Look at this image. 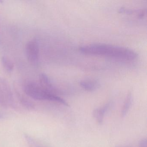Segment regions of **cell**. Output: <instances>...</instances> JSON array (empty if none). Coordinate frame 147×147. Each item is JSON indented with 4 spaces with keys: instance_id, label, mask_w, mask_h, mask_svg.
<instances>
[{
    "instance_id": "obj_3",
    "label": "cell",
    "mask_w": 147,
    "mask_h": 147,
    "mask_svg": "<svg viewBox=\"0 0 147 147\" xmlns=\"http://www.w3.org/2000/svg\"><path fill=\"white\" fill-rule=\"evenodd\" d=\"M0 105L14 108V99L11 87L5 79L0 77Z\"/></svg>"
},
{
    "instance_id": "obj_13",
    "label": "cell",
    "mask_w": 147,
    "mask_h": 147,
    "mask_svg": "<svg viewBox=\"0 0 147 147\" xmlns=\"http://www.w3.org/2000/svg\"><path fill=\"white\" fill-rule=\"evenodd\" d=\"M127 147V146H122V147Z\"/></svg>"
},
{
    "instance_id": "obj_2",
    "label": "cell",
    "mask_w": 147,
    "mask_h": 147,
    "mask_svg": "<svg viewBox=\"0 0 147 147\" xmlns=\"http://www.w3.org/2000/svg\"><path fill=\"white\" fill-rule=\"evenodd\" d=\"M24 91L26 95L36 100H47L58 102L66 106L68 104L63 99L45 90L40 85L35 82H28L24 86Z\"/></svg>"
},
{
    "instance_id": "obj_10",
    "label": "cell",
    "mask_w": 147,
    "mask_h": 147,
    "mask_svg": "<svg viewBox=\"0 0 147 147\" xmlns=\"http://www.w3.org/2000/svg\"><path fill=\"white\" fill-rule=\"evenodd\" d=\"M17 93L18 97L23 105L29 109H32L34 108V104L30 100L28 99L26 97L19 92H17Z\"/></svg>"
},
{
    "instance_id": "obj_12",
    "label": "cell",
    "mask_w": 147,
    "mask_h": 147,
    "mask_svg": "<svg viewBox=\"0 0 147 147\" xmlns=\"http://www.w3.org/2000/svg\"><path fill=\"white\" fill-rule=\"evenodd\" d=\"M138 147H147V142H146V139H143L140 141Z\"/></svg>"
},
{
    "instance_id": "obj_4",
    "label": "cell",
    "mask_w": 147,
    "mask_h": 147,
    "mask_svg": "<svg viewBox=\"0 0 147 147\" xmlns=\"http://www.w3.org/2000/svg\"><path fill=\"white\" fill-rule=\"evenodd\" d=\"M25 53L27 60L32 64H36L38 61L39 49L38 44L35 41H29L25 46Z\"/></svg>"
},
{
    "instance_id": "obj_11",
    "label": "cell",
    "mask_w": 147,
    "mask_h": 147,
    "mask_svg": "<svg viewBox=\"0 0 147 147\" xmlns=\"http://www.w3.org/2000/svg\"><path fill=\"white\" fill-rule=\"evenodd\" d=\"M24 138L29 145V147H41L38 143L30 136L27 134H24Z\"/></svg>"
},
{
    "instance_id": "obj_8",
    "label": "cell",
    "mask_w": 147,
    "mask_h": 147,
    "mask_svg": "<svg viewBox=\"0 0 147 147\" xmlns=\"http://www.w3.org/2000/svg\"><path fill=\"white\" fill-rule=\"evenodd\" d=\"M1 64L3 68L7 72L11 73L14 69V63L13 62L6 56L2 57L1 58Z\"/></svg>"
},
{
    "instance_id": "obj_7",
    "label": "cell",
    "mask_w": 147,
    "mask_h": 147,
    "mask_svg": "<svg viewBox=\"0 0 147 147\" xmlns=\"http://www.w3.org/2000/svg\"><path fill=\"white\" fill-rule=\"evenodd\" d=\"M80 85L83 89L88 92H93L98 89L99 86V82L95 80H86L80 82Z\"/></svg>"
},
{
    "instance_id": "obj_6",
    "label": "cell",
    "mask_w": 147,
    "mask_h": 147,
    "mask_svg": "<svg viewBox=\"0 0 147 147\" xmlns=\"http://www.w3.org/2000/svg\"><path fill=\"white\" fill-rule=\"evenodd\" d=\"M111 102H109L102 107L97 108L94 111V117L95 119H96L97 122L100 124H101L103 123L105 114L111 106Z\"/></svg>"
},
{
    "instance_id": "obj_5",
    "label": "cell",
    "mask_w": 147,
    "mask_h": 147,
    "mask_svg": "<svg viewBox=\"0 0 147 147\" xmlns=\"http://www.w3.org/2000/svg\"><path fill=\"white\" fill-rule=\"evenodd\" d=\"M40 86L48 92L56 94L57 89L53 86L52 82L48 76L45 74H40L39 76Z\"/></svg>"
},
{
    "instance_id": "obj_9",
    "label": "cell",
    "mask_w": 147,
    "mask_h": 147,
    "mask_svg": "<svg viewBox=\"0 0 147 147\" xmlns=\"http://www.w3.org/2000/svg\"><path fill=\"white\" fill-rule=\"evenodd\" d=\"M132 95H131V94L129 93L125 99L123 106L122 111H121V115L122 117H125L127 114V113L129 111V110L130 108L131 104H132Z\"/></svg>"
},
{
    "instance_id": "obj_1",
    "label": "cell",
    "mask_w": 147,
    "mask_h": 147,
    "mask_svg": "<svg viewBox=\"0 0 147 147\" xmlns=\"http://www.w3.org/2000/svg\"><path fill=\"white\" fill-rule=\"evenodd\" d=\"M82 53L87 55L101 56L126 61H132L137 58V53L129 48L104 44H93L82 46Z\"/></svg>"
}]
</instances>
